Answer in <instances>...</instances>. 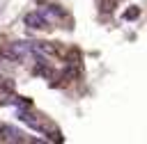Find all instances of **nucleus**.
<instances>
[{
  "label": "nucleus",
  "instance_id": "2",
  "mask_svg": "<svg viewBox=\"0 0 147 144\" xmlns=\"http://www.w3.org/2000/svg\"><path fill=\"white\" fill-rule=\"evenodd\" d=\"M41 14H44L48 21H53V18H55V21H57V18H64L62 9H60V7H55V5H48V7H44V9H41Z\"/></svg>",
  "mask_w": 147,
  "mask_h": 144
},
{
  "label": "nucleus",
  "instance_id": "3",
  "mask_svg": "<svg viewBox=\"0 0 147 144\" xmlns=\"http://www.w3.org/2000/svg\"><path fill=\"white\" fill-rule=\"evenodd\" d=\"M99 9H103V11H113V9H115V0H101V2H99Z\"/></svg>",
  "mask_w": 147,
  "mask_h": 144
},
{
  "label": "nucleus",
  "instance_id": "1",
  "mask_svg": "<svg viewBox=\"0 0 147 144\" xmlns=\"http://www.w3.org/2000/svg\"><path fill=\"white\" fill-rule=\"evenodd\" d=\"M25 25L32 27V30H46V27L51 25V21H48L41 11H30V14L25 16Z\"/></svg>",
  "mask_w": 147,
  "mask_h": 144
},
{
  "label": "nucleus",
  "instance_id": "4",
  "mask_svg": "<svg viewBox=\"0 0 147 144\" xmlns=\"http://www.w3.org/2000/svg\"><path fill=\"white\" fill-rule=\"evenodd\" d=\"M136 16H138V7H131L129 11H124V18H126V21H133Z\"/></svg>",
  "mask_w": 147,
  "mask_h": 144
}]
</instances>
